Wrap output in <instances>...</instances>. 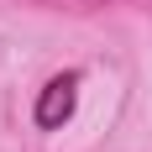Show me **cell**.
<instances>
[{
	"label": "cell",
	"mask_w": 152,
	"mask_h": 152,
	"mask_svg": "<svg viewBox=\"0 0 152 152\" xmlns=\"http://www.w3.org/2000/svg\"><path fill=\"white\" fill-rule=\"evenodd\" d=\"M74 94H79V74H58L42 89V100H37V121L42 126H63L74 115Z\"/></svg>",
	"instance_id": "1"
}]
</instances>
